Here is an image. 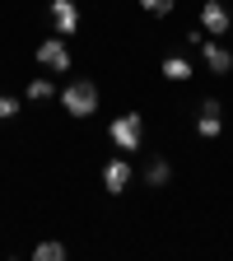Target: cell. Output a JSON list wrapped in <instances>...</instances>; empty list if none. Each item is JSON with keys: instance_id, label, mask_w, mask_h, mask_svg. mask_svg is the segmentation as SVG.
Instances as JSON below:
<instances>
[{"instance_id": "cell-1", "label": "cell", "mask_w": 233, "mask_h": 261, "mask_svg": "<svg viewBox=\"0 0 233 261\" xmlns=\"http://www.w3.org/2000/svg\"><path fill=\"white\" fill-rule=\"evenodd\" d=\"M56 98H61V108L70 112L75 121H84V117H93V112H98V84H93V80H70Z\"/></svg>"}, {"instance_id": "cell-2", "label": "cell", "mask_w": 233, "mask_h": 261, "mask_svg": "<svg viewBox=\"0 0 233 261\" xmlns=\"http://www.w3.org/2000/svg\"><path fill=\"white\" fill-rule=\"evenodd\" d=\"M112 145L121 149V154H136L140 149V140H145V117L140 112H126V117H112Z\"/></svg>"}, {"instance_id": "cell-3", "label": "cell", "mask_w": 233, "mask_h": 261, "mask_svg": "<svg viewBox=\"0 0 233 261\" xmlns=\"http://www.w3.org/2000/svg\"><path fill=\"white\" fill-rule=\"evenodd\" d=\"M38 65H47V70H56V75L70 70V47H65L61 33H56V38H42V42H38Z\"/></svg>"}, {"instance_id": "cell-4", "label": "cell", "mask_w": 233, "mask_h": 261, "mask_svg": "<svg viewBox=\"0 0 233 261\" xmlns=\"http://www.w3.org/2000/svg\"><path fill=\"white\" fill-rule=\"evenodd\" d=\"M201 28L215 33V38H224V33L233 28V14H228L224 0H205V5H201Z\"/></svg>"}, {"instance_id": "cell-5", "label": "cell", "mask_w": 233, "mask_h": 261, "mask_svg": "<svg viewBox=\"0 0 233 261\" xmlns=\"http://www.w3.org/2000/svg\"><path fill=\"white\" fill-rule=\"evenodd\" d=\"M47 14H51V23H56L61 38H70V33L80 28V10H75V0H51Z\"/></svg>"}, {"instance_id": "cell-6", "label": "cell", "mask_w": 233, "mask_h": 261, "mask_svg": "<svg viewBox=\"0 0 233 261\" xmlns=\"http://www.w3.org/2000/svg\"><path fill=\"white\" fill-rule=\"evenodd\" d=\"M103 187H108L112 196H121V191L131 187V163H126V159H108V163H103Z\"/></svg>"}, {"instance_id": "cell-7", "label": "cell", "mask_w": 233, "mask_h": 261, "mask_svg": "<svg viewBox=\"0 0 233 261\" xmlns=\"http://www.w3.org/2000/svg\"><path fill=\"white\" fill-rule=\"evenodd\" d=\"M196 47H201V56H205V65H210L215 75H228V70H233V51H228V47H219V42H205V38L196 42Z\"/></svg>"}, {"instance_id": "cell-8", "label": "cell", "mask_w": 233, "mask_h": 261, "mask_svg": "<svg viewBox=\"0 0 233 261\" xmlns=\"http://www.w3.org/2000/svg\"><path fill=\"white\" fill-rule=\"evenodd\" d=\"M168 182H173V163L168 159H149L145 163V187L159 191V187H168Z\"/></svg>"}, {"instance_id": "cell-9", "label": "cell", "mask_w": 233, "mask_h": 261, "mask_svg": "<svg viewBox=\"0 0 233 261\" xmlns=\"http://www.w3.org/2000/svg\"><path fill=\"white\" fill-rule=\"evenodd\" d=\"M33 256H38V261H65L70 252H65V243H56V238H42L38 247H33Z\"/></svg>"}, {"instance_id": "cell-10", "label": "cell", "mask_w": 233, "mask_h": 261, "mask_svg": "<svg viewBox=\"0 0 233 261\" xmlns=\"http://www.w3.org/2000/svg\"><path fill=\"white\" fill-rule=\"evenodd\" d=\"M163 80H191V61L187 56H163Z\"/></svg>"}, {"instance_id": "cell-11", "label": "cell", "mask_w": 233, "mask_h": 261, "mask_svg": "<svg viewBox=\"0 0 233 261\" xmlns=\"http://www.w3.org/2000/svg\"><path fill=\"white\" fill-rule=\"evenodd\" d=\"M33 103H47V98H56V84L51 80H28V89H23Z\"/></svg>"}, {"instance_id": "cell-12", "label": "cell", "mask_w": 233, "mask_h": 261, "mask_svg": "<svg viewBox=\"0 0 233 261\" xmlns=\"http://www.w3.org/2000/svg\"><path fill=\"white\" fill-rule=\"evenodd\" d=\"M196 130H201L205 140H215V136H224V117H205V112H201V121H196Z\"/></svg>"}, {"instance_id": "cell-13", "label": "cell", "mask_w": 233, "mask_h": 261, "mask_svg": "<svg viewBox=\"0 0 233 261\" xmlns=\"http://www.w3.org/2000/svg\"><path fill=\"white\" fill-rule=\"evenodd\" d=\"M140 10L154 14V19H168V14H173V0H140Z\"/></svg>"}, {"instance_id": "cell-14", "label": "cell", "mask_w": 233, "mask_h": 261, "mask_svg": "<svg viewBox=\"0 0 233 261\" xmlns=\"http://www.w3.org/2000/svg\"><path fill=\"white\" fill-rule=\"evenodd\" d=\"M19 117V98L14 93H0V121H14Z\"/></svg>"}]
</instances>
